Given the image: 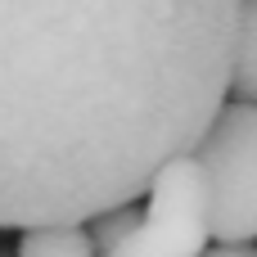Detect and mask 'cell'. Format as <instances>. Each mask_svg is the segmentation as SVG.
I'll return each mask as SVG.
<instances>
[{"label":"cell","mask_w":257,"mask_h":257,"mask_svg":"<svg viewBox=\"0 0 257 257\" xmlns=\"http://www.w3.org/2000/svg\"><path fill=\"white\" fill-rule=\"evenodd\" d=\"M208 239H212V194L203 167L190 154L154 181L140 226L122 244V257H203Z\"/></svg>","instance_id":"3"},{"label":"cell","mask_w":257,"mask_h":257,"mask_svg":"<svg viewBox=\"0 0 257 257\" xmlns=\"http://www.w3.org/2000/svg\"><path fill=\"white\" fill-rule=\"evenodd\" d=\"M108 257H122V248H117V253H108Z\"/></svg>","instance_id":"7"},{"label":"cell","mask_w":257,"mask_h":257,"mask_svg":"<svg viewBox=\"0 0 257 257\" xmlns=\"http://www.w3.org/2000/svg\"><path fill=\"white\" fill-rule=\"evenodd\" d=\"M212 194V239L253 244L257 239V108L226 104L217 126L194 149Z\"/></svg>","instance_id":"2"},{"label":"cell","mask_w":257,"mask_h":257,"mask_svg":"<svg viewBox=\"0 0 257 257\" xmlns=\"http://www.w3.org/2000/svg\"><path fill=\"white\" fill-rule=\"evenodd\" d=\"M18 257H99L90 226H41V230H23Z\"/></svg>","instance_id":"4"},{"label":"cell","mask_w":257,"mask_h":257,"mask_svg":"<svg viewBox=\"0 0 257 257\" xmlns=\"http://www.w3.org/2000/svg\"><path fill=\"white\" fill-rule=\"evenodd\" d=\"M203 257H257L253 244H221V248H208Z\"/></svg>","instance_id":"6"},{"label":"cell","mask_w":257,"mask_h":257,"mask_svg":"<svg viewBox=\"0 0 257 257\" xmlns=\"http://www.w3.org/2000/svg\"><path fill=\"white\" fill-rule=\"evenodd\" d=\"M230 95H235V104L257 108V0H244V14H239V50H235Z\"/></svg>","instance_id":"5"},{"label":"cell","mask_w":257,"mask_h":257,"mask_svg":"<svg viewBox=\"0 0 257 257\" xmlns=\"http://www.w3.org/2000/svg\"><path fill=\"white\" fill-rule=\"evenodd\" d=\"M244 0H0V230L131 208L217 126Z\"/></svg>","instance_id":"1"}]
</instances>
